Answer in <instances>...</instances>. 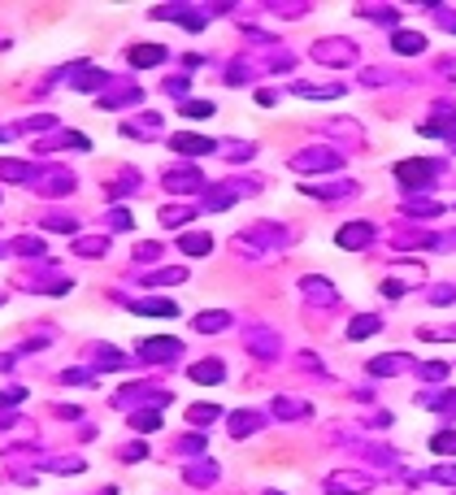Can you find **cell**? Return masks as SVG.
Returning <instances> with one entry per match:
<instances>
[{"label":"cell","mask_w":456,"mask_h":495,"mask_svg":"<svg viewBox=\"0 0 456 495\" xmlns=\"http://www.w3.org/2000/svg\"><path fill=\"white\" fill-rule=\"evenodd\" d=\"M135 313H157V318H174L178 304H174V300H139Z\"/></svg>","instance_id":"2e32d148"},{"label":"cell","mask_w":456,"mask_h":495,"mask_svg":"<svg viewBox=\"0 0 456 495\" xmlns=\"http://www.w3.org/2000/svg\"><path fill=\"white\" fill-rule=\"evenodd\" d=\"M183 113H187V118H209V113H213V105H209V101H183Z\"/></svg>","instance_id":"603a6c76"},{"label":"cell","mask_w":456,"mask_h":495,"mask_svg":"<svg viewBox=\"0 0 456 495\" xmlns=\"http://www.w3.org/2000/svg\"><path fill=\"white\" fill-rule=\"evenodd\" d=\"M374 483L365 474H348V469H339V474H331L326 478V491L331 495H361V491H369Z\"/></svg>","instance_id":"6da1fadb"},{"label":"cell","mask_w":456,"mask_h":495,"mask_svg":"<svg viewBox=\"0 0 456 495\" xmlns=\"http://www.w3.org/2000/svg\"><path fill=\"white\" fill-rule=\"evenodd\" d=\"M191 218V209H166V213H161V222H166V226H183Z\"/></svg>","instance_id":"484cf974"},{"label":"cell","mask_w":456,"mask_h":495,"mask_svg":"<svg viewBox=\"0 0 456 495\" xmlns=\"http://www.w3.org/2000/svg\"><path fill=\"white\" fill-rule=\"evenodd\" d=\"M187 378H191V383H222V378H226V365H222V361H200V365L187 370Z\"/></svg>","instance_id":"8992f818"},{"label":"cell","mask_w":456,"mask_h":495,"mask_svg":"<svg viewBox=\"0 0 456 495\" xmlns=\"http://www.w3.org/2000/svg\"><path fill=\"white\" fill-rule=\"evenodd\" d=\"M174 153H183V157H204V153H218V144L213 139H204V135H174L170 139Z\"/></svg>","instance_id":"277c9868"},{"label":"cell","mask_w":456,"mask_h":495,"mask_svg":"<svg viewBox=\"0 0 456 495\" xmlns=\"http://www.w3.org/2000/svg\"><path fill=\"white\" fill-rule=\"evenodd\" d=\"M130 61H135V65H157V61H166V48L139 44V48H130Z\"/></svg>","instance_id":"7c38bea8"},{"label":"cell","mask_w":456,"mask_h":495,"mask_svg":"<svg viewBox=\"0 0 456 495\" xmlns=\"http://www.w3.org/2000/svg\"><path fill=\"white\" fill-rule=\"evenodd\" d=\"M130 426H139V431H157L161 417H157V412H135V417H130Z\"/></svg>","instance_id":"d4e9b609"},{"label":"cell","mask_w":456,"mask_h":495,"mask_svg":"<svg viewBox=\"0 0 456 495\" xmlns=\"http://www.w3.org/2000/svg\"><path fill=\"white\" fill-rule=\"evenodd\" d=\"M378 330H383V322L365 313V318H356V322H352V330H348V335H352V339H369V335H378Z\"/></svg>","instance_id":"9a60e30c"},{"label":"cell","mask_w":456,"mask_h":495,"mask_svg":"<svg viewBox=\"0 0 456 495\" xmlns=\"http://www.w3.org/2000/svg\"><path fill=\"white\" fill-rule=\"evenodd\" d=\"M187 278V270H166V274H152V283L157 287H170V283H183Z\"/></svg>","instance_id":"4316f807"},{"label":"cell","mask_w":456,"mask_h":495,"mask_svg":"<svg viewBox=\"0 0 456 495\" xmlns=\"http://www.w3.org/2000/svg\"><path fill=\"white\" fill-rule=\"evenodd\" d=\"M256 426H261V417H256L252 408H248V412H235V417H231V435H235V439H243V435H252Z\"/></svg>","instance_id":"5bb4252c"},{"label":"cell","mask_w":456,"mask_h":495,"mask_svg":"<svg viewBox=\"0 0 456 495\" xmlns=\"http://www.w3.org/2000/svg\"><path fill=\"white\" fill-rule=\"evenodd\" d=\"M279 412H283V417H304L308 404L304 400H279Z\"/></svg>","instance_id":"7402d4cb"},{"label":"cell","mask_w":456,"mask_h":495,"mask_svg":"<svg viewBox=\"0 0 456 495\" xmlns=\"http://www.w3.org/2000/svg\"><path fill=\"white\" fill-rule=\"evenodd\" d=\"M313 153L317 157H291V170H322V165L331 170V165H339V153H326L322 157V148H313Z\"/></svg>","instance_id":"52a82bcc"},{"label":"cell","mask_w":456,"mask_h":495,"mask_svg":"<svg viewBox=\"0 0 456 495\" xmlns=\"http://www.w3.org/2000/svg\"><path fill=\"white\" fill-rule=\"evenodd\" d=\"M435 478L439 483H456V469H435Z\"/></svg>","instance_id":"f1b7e54d"},{"label":"cell","mask_w":456,"mask_h":495,"mask_svg":"<svg viewBox=\"0 0 456 495\" xmlns=\"http://www.w3.org/2000/svg\"><path fill=\"white\" fill-rule=\"evenodd\" d=\"M409 213H421V218H439V205H435V200H413Z\"/></svg>","instance_id":"83f0119b"},{"label":"cell","mask_w":456,"mask_h":495,"mask_svg":"<svg viewBox=\"0 0 456 495\" xmlns=\"http://www.w3.org/2000/svg\"><path fill=\"white\" fill-rule=\"evenodd\" d=\"M166 187L170 191H178V196H183V191H200V174H195V170H174V174H166Z\"/></svg>","instance_id":"ba28073f"},{"label":"cell","mask_w":456,"mask_h":495,"mask_svg":"<svg viewBox=\"0 0 456 495\" xmlns=\"http://www.w3.org/2000/svg\"><path fill=\"white\" fill-rule=\"evenodd\" d=\"M430 452H456V431H444V435H430Z\"/></svg>","instance_id":"d6986e66"},{"label":"cell","mask_w":456,"mask_h":495,"mask_svg":"<svg viewBox=\"0 0 456 495\" xmlns=\"http://www.w3.org/2000/svg\"><path fill=\"white\" fill-rule=\"evenodd\" d=\"M317 61H331V65H352L356 61V48L348 40H322L317 44Z\"/></svg>","instance_id":"7a4b0ae2"},{"label":"cell","mask_w":456,"mask_h":495,"mask_svg":"<svg viewBox=\"0 0 456 495\" xmlns=\"http://www.w3.org/2000/svg\"><path fill=\"white\" fill-rule=\"evenodd\" d=\"M369 239H374V226L369 222H352V226L339 230V248H365Z\"/></svg>","instance_id":"5b68a950"},{"label":"cell","mask_w":456,"mask_h":495,"mask_svg":"<svg viewBox=\"0 0 456 495\" xmlns=\"http://www.w3.org/2000/svg\"><path fill=\"white\" fill-rule=\"evenodd\" d=\"M248 348L261 352V356H274V352H279V343H274V335H261V339L252 335V339H248Z\"/></svg>","instance_id":"ffe728a7"},{"label":"cell","mask_w":456,"mask_h":495,"mask_svg":"<svg viewBox=\"0 0 456 495\" xmlns=\"http://www.w3.org/2000/svg\"><path fill=\"white\" fill-rule=\"evenodd\" d=\"M178 248H183L187 257H204L209 248H213V239H209V235H200V230H195V235H183V239H178Z\"/></svg>","instance_id":"4fadbf2b"},{"label":"cell","mask_w":456,"mask_h":495,"mask_svg":"<svg viewBox=\"0 0 456 495\" xmlns=\"http://www.w3.org/2000/svg\"><path fill=\"white\" fill-rule=\"evenodd\" d=\"M143 356H183V343L178 339H148L143 343Z\"/></svg>","instance_id":"30bf717a"},{"label":"cell","mask_w":456,"mask_h":495,"mask_svg":"<svg viewBox=\"0 0 456 495\" xmlns=\"http://www.w3.org/2000/svg\"><path fill=\"white\" fill-rule=\"evenodd\" d=\"M421 48H426V40H421L417 31H396V53H404V57H417Z\"/></svg>","instance_id":"8fae6325"},{"label":"cell","mask_w":456,"mask_h":495,"mask_svg":"<svg viewBox=\"0 0 456 495\" xmlns=\"http://www.w3.org/2000/svg\"><path fill=\"white\" fill-rule=\"evenodd\" d=\"M404 361H409V356H378V361H369V374H400L404 370Z\"/></svg>","instance_id":"e0dca14e"},{"label":"cell","mask_w":456,"mask_h":495,"mask_svg":"<svg viewBox=\"0 0 456 495\" xmlns=\"http://www.w3.org/2000/svg\"><path fill=\"white\" fill-rule=\"evenodd\" d=\"M231 326V313H200V318H195V330H200V335H218V330H226Z\"/></svg>","instance_id":"9c48e42d"},{"label":"cell","mask_w":456,"mask_h":495,"mask_svg":"<svg viewBox=\"0 0 456 495\" xmlns=\"http://www.w3.org/2000/svg\"><path fill=\"white\" fill-rule=\"evenodd\" d=\"M187 417H191V422H213L218 408H213V404H195V408H187Z\"/></svg>","instance_id":"cb8c5ba5"},{"label":"cell","mask_w":456,"mask_h":495,"mask_svg":"<svg viewBox=\"0 0 456 495\" xmlns=\"http://www.w3.org/2000/svg\"><path fill=\"white\" fill-rule=\"evenodd\" d=\"M218 153H226L231 161H248V157H252V148H248V144H218Z\"/></svg>","instance_id":"44dd1931"},{"label":"cell","mask_w":456,"mask_h":495,"mask_svg":"<svg viewBox=\"0 0 456 495\" xmlns=\"http://www.w3.org/2000/svg\"><path fill=\"white\" fill-rule=\"evenodd\" d=\"M430 174H435V165L430 161H400L396 165V178L404 187H421V183H430Z\"/></svg>","instance_id":"3957f363"},{"label":"cell","mask_w":456,"mask_h":495,"mask_svg":"<svg viewBox=\"0 0 456 495\" xmlns=\"http://www.w3.org/2000/svg\"><path fill=\"white\" fill-rule=\"evenodd\" d=\"M304 291L313 295V300H326V304H335V287H331V283H322V278H304Z\"/></svg>","instance_id":"ac0fdd59"}]
</instances>
